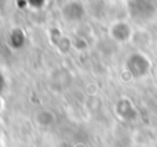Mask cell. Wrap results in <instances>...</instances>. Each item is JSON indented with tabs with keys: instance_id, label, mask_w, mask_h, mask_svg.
Returning <instances> with one entry per match:
<instances>
[{
	"instance_id": "obj_1",
	"label": "cell",
	"mask_w": 157,
	"mask_h": 147,
	"mask_svg": "<svg viewBox=\"0 0 157 147\" xmlns=\"http://www.w3.org/2000/svg\"><path fill=\"white\" fill-rule=\"evenodd\" d=\"M155 0H130V11L134 18H149L155 14Z\"/></svg>"
},
{
	"instance_id": "obj_2",
	"label": "cell",
	"mask_w": 157,
	"mask_h": 147,
	"mask_svg": "<svg viewBox=\"0 0 157 147\" xmlns=\"http://www.w3.org/2000/svg\"><path fill=\"white\" fill-rule=\"evenodd\" d=\"M132 59L130 61V68H135V66H138V68L135 69V70L132 72L134 76L136 77H144L145 74L149 73V69H150V62L149 59H147L146 57H145L144 54H135L132 55Z\"/></svg>"
},
{
	"instance_id": "obj_3",
	"label": "cell",
	"mask_w": 157,
	"mask_h": 147,
	"mask_svg": "<svg viewBox=\"0 0 157 147\" xmlns=\"http://www.w3.org/2000/svg\"><path fill=\"white\" fill-rule=\"evenodd\" d=\"M28 2H29L32 6H36V7H39V6H41L44 3V0H28Z\"/></svg>"
},
{
	"instance_id": "obj_4",
	"label": "cell",
	"mask_w": 157,
	"mask_h": 147,
	"mask_svg": "<svg viewBox=\"0 0 157 147\" xmlns=\"http://www.w3.org/2000/svg\"><path fill=\"white\" fill-rule=\"evenodd\" d=\"M2 88H3V80H2V76H0V92H2Z\"/></svg>"
}]
</instances>
